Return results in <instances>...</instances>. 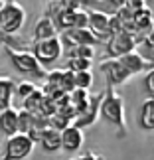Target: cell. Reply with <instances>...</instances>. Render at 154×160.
Here are the masks:
<instances>
[{
  "label": "cell",
  "instance_id": "obj_2",
  "mask_svg": "<svg viewBox=\"0 0 154 160\" xmlns=\"http://www.w3.org/2000/svg\"><path fill=\"white\" fill-rule=\"evenodd\" d=\"M26 24V10L20 2H4L0 8V34L12 36Z\"/></svg>",
  "mask_w": 154,
  "mask_h": 160
},
{
  "label": "cell",
  "instance_id": "obj_27",
  "mask_svg": "<svg viewBox=\"0 0 154 160\" xmlns=\"http://www.w3.org/2000/svg\"><path fill=\"white\" fill-rule=\"evenodd\" d=\"M4 2H6V0H0V8H2V6H4Z\"/></svg>",
  "mask_w": 154,
  "mask_h": 160
},
{
  "label": "cell",
  "instance_id": "obj_22",
  "mask_svg": "<svg viewBox=\"0 0 154 160\" xmlns=\"http://www.w3.org/2000/svg\"><path fill=\"white\" fill-rule=\"evenodd\" d=\"M36 89H38V87H36V85H34L32 81H20V83H16V87H14V93L18 95V99H20V101L24 103V101H26L30 95L34 93Z\"/></svg>",
  "mask_w": 154,
  "mask_h": 160
},
{
  "label": "cell",
  "instance_id": "obj_23",
  "mask_svg": "<svg viewBox=\"0 0 154 160\" xmlns=\"http://www.w3.org/2000/svg\"><path fill=\"white\" fill-rule=\"evenodd\" d=\"M67 71L71 73H79V71H91V61L89 59H67Z\"/></svg>",
  "mask_w": 154,
  "mask_h": 160
},
{
  "label": "cell",
  "instance_id": "obj_28",
  "mask_svg": "<svg viewBox=\"0 0 154 160\" xmlns=\"http://www.w3.org/2000/svg\"><path fill=\"white\" fill-rule=\"evenodd\" d=\"M71 160H81V158H79V156H75V158H71Z\"/></svg>",
  "mask_w": 154,
  "mask_h": 160
},
{
  "label": "cell",
  "instance_id": "obj_21",
  "mask_svg": "<svg viewBox=\"0 0 154 160\" xmlns=\"http://www.w3.org/2000/svg\"><path fill=\"white\" fill-rule=\"evenodd\" d=\"M73 85H75V89L89 91V87L93 85V71H79V73H73Z\"/></svg>",
  "mask_w": 154,
  "mask_h": 160
},
{
  "label": "cell",
  "instance_id": "obj_26",
  "mask_svg": "<svg viewBox=\"0 0 154 160\" xmlns=\"http://www.w3.org/2000/svg\"><path fill=\"white\" fill-rule=\"evenodd\" d=\"M79 158H81V160H105L103 154H97V152H91V150L85 152V154H81Z\"/></svg>",
  "mask_w": 154,
  "mask_h": 160
},
{
  "label": "cell",
  "instance_id": "obj_7",
  "mask_svg": "<svg viewBox=\"0 0 154 160\" xmlns=\"http://www.w3.org/2000/svg\"><path fill=\"white\" fill-rule=\"evenodd\" d=\"M57 36H59V42H61V46H63L65 50H69V48H79V46L95 48L99 44V40H97L87 28H83V30H65V32H61Z\"/></svg>",
  "mask_w": 154,
  "mask_h": 160
},
{
  "label": "cell",
  "instance_id": "obj_20",
  "mask_svg": "<svg viewBox=\"0 0 154 160\" xmlns=\"http://www.w3.org/2000/svg\"><path fill=\"white\" fill-rule=\"evenodd\" d=\"M34 127V115L28 113V111L20 109L18 111V132L20 134H28Z\"/></svg>",
  "mask_w": 154,
  "mask_h": 160
},
{
  "label": "cell",
  "instance_id": "obj_24",
  "mask_svg": "<svg viewBox=\"0 0 154 160\" xmlns=\"http://www.w3.org/2000/svg\"><path fill=\"white\" fill-rule=\"evenodd\" d=\"M125 8L131 12V14H134V12H138V10H142L144 6H146V2L144 0H125Z\"/></svg>",
  "mask_w": 154,
  "mask_h": 160
},
{
  "label": "cell",
  "instance_id": "obj_1",
  "mask_svg": "<svg viewBox=\"0 0 154 160\" xmlns=\"http://www.w3.org/2000/svg\"><path fill=\"white\" fill-rule=\"evenodd\" d=\"M99 115L105 121H109L111 125H115L121 131V137L127 134V115H125V101L119 91H115V87L107 85V89L103 91V99H101V109Z\"/></svg>",
  "mask_w": 154,
  "mask_h": 160
},
{
  "label": "cell",
  "instance_id": "obj_17",
  "mask_svg": "<svg viewBox=\"0 0 154 160\" xmlns=\"http://www.w3.org/2000/svg\"><path fill=\"white\" fill-rule=\"evenodd\" d=\"M138 125L144 131H154V97L146 99L140 107V115H138Z\"/></svg>",
  "mask_w": 154,
  "mask_h": 160
},
{
  "label": "cell",
  "instance_id": "obj_5",
  "mask_svg": "<svg viewBox=\"0 0 154 160\" xmlns=\"http://www.w3.org/2000/svg\"><path fill=\"white\" fill-rule=\"evenodd\" d=\"M34 150V144L26 134H14L6 138L4 144V158L2 160H26Z\"/></svg>",
  "mask_w": 154,
  "mask_h": 160
},
{
  "label": "cell",
  "instance_id": "obj_3",
  "mask_svg": "<svg viewBox=\"0 0 154 160\" xmlns=\"http://www.w3.org/2000/svg\"><path fill=\"white\" fill-rule=\"evenodd\" d=\"M63 53V46L59 42V36L44 42H34L32 46V55L38 59L40 65H52L53 61H57Z\"/></svg>",
  "mask_w": 154,
  "mask_h": 160
},
{
  "label": "cell",
  "instance_id": "obj_25",
  "mask_svg": "<svg viewBox=\"0 0 154 160\" xmlns=\"http://www.w3.org/2000/svg\"><path fill=\"white\" fill-rule=\"evenodd\" d=\"M144 83H146V91H148V93L154 97V69H150V71H148V75H146Z\"/></svg>",
  "mask_w": 154,
  "mask_h": 160
},
{
  "label": "cell",
  "instance_id": "obj_13",
  "mask_svg": "<svg viewBox=\"0 0 154 160\" xmlns=\"http://www.w3.org/2000/svg\"><path fill=\"white\" fill-rule=\"evenodd\" d=\"M32 36H34V42H44V40H50V38H55V36H57V30H55L50 14H44L38 22H36Z\"/></svg>",
  "mask_w": 154,
  "mask_h": 160
},
{
  "label": "cell",
  "instance_id": "obj_29",
  "mask_svg": "<svg viewBox=\"0 0 154 160\" xmlns=\"http://www.w3.org/2000/svg\"><path fill=\"white\" fill-rule=\"evenodd\" d=\"M152 65H154V59H152ZM152 69H154V67H152Z\"/></svg>",
  "mask_w": 154,
  "mask_h": 160
},
{
  "label": "cell",
  "instance_id": "obj_4",
  "mask_svg": "<svg viewBox=\"0 0 154 160\" xmlns=\"http://www.w3.org/2000/svg\"><path fill=\"white\" fill-rule=\"evenodd\" d=\"M6 53L10 58L12 67L18 73H22V75H44L42 65L32 55V52H24V50L18 52V50H12V48H6Z\"/></svg>",
  "mask_w": 154,
  "mask_h": 160
},
{
  "label": "cell",
  "instance_id": "obj_9",
  "mask_svg": "<svg viewBox=\"0 0 154 160\" xmlns=\"http://www.w3.org/2000/svg\"><path fill=\"white\" fill-rule=\"evenodd\" d=\"M87 30L95 36L99 42H109L111 32H109V16L101 10H87Z\"/></svg>",
  "mask_w": 154,
  "mask_h": 160
},
{
  "label": "cell",
  "instance_id": "obj_10",
  "mask_svg": "<svg viewBox=\"0 0 154 160\" xmlns=\"http://www.w3.org/2000/svg\"><path fill=\"white\" fill-rule=\"evenodd\" d=\"M101 71L107 75V81L111 87H117V85H125L128 79H131V75H128V71L119 63V59H103L101 63Z\"/></svg>",
  "mask_w": 154,
  "mask_h": 160
},
{
  "label": "cell",
  "instance_id": "obj_16",
  "mask_svg": "<svg viewBox=\"0 0 154 160\" xmlns=\"http://www.w3.org/2000/svg\"><path fill=\"white\" fill-rule=\"evenodd\" d=\"M40 146L46 152H59L61 150V132L53 131V128H46V131L42 132Z\"/></svg>",
  "mask_w": 154,
  "mask_h": 160
},
{
  "label": "cell",
  "instance_id": "obj_8",
  "mask_svg": "<svg viewBox=\"0 0 154 160\" xmlns=\"http://www.w3.org/2000/svg\"><path fill=\"white\" fill-rule=\"evenodd\" d=\"M101 99H103V91H99V93H95V95H89V103H87V109L83 111L79 117H75L73 119L71 125L73 127H77V128H87L91 125H95L97 119H99V109H101Z\"/></svg>",
  "mask_w": 154,
  "mask_h": 160
},
{
  "label": "cell",
  "instance_id": "obj_14",
  "mask_svg": "<svg viewBox=\"0 0 154 160\" xmlns=\"http://www.w3.org/2000/svg\"><path fill=\"white\" fill-rule=\"evenodd\" d=\"M0 131L6 137L18 134V109L8 107V109L0 111Z\"/></svg>",
  "mask_w": 154,
  "mask_h": 160
},
{
  "label": "cell",
  "instance_id": "obj_15",
  "mask_svg": "<svg viewBox=\"0 0 154 160\" xmlns=\"http://www.w3.org/2000/svg\"><path fill=\"white\" fill-rule=\"evenodd\" d=\"M16 81L8 75H0V111L12 107V97H14Z\"/></svg>",
  "mask_w": 154,
  "mask_h": 160
},
{
  "label": "cell",
  "instance_id": "obj_12",
  "mask_svg": "<svg viewBox=\"0 0 154 160\" xmlns=\"http://www.w3.org/2000/svg\"><path fill=\"white\" fill-rule=\"evenodd\" d=\"M119 63L128 71L131 77L140 73V71H144V69H148V61H146L142 55H140V52H137V50L127 53V55H122V58H119Z\"/></svg>",
  "mask_w": 154,
  "mask_h": 160
},
{
  "label": "cell",
  "instance_id": "obj_18",
  "mask_svg": "<svg viewBox=\"0 0 154 160\" xmlns=\"http://www.w3.org/2000/svg\"><path fill=\"white\" fill-rule=\"evenodd\" d=\"M46 99V95H44V91L42 89H36L32 95L28 97L26 101H24V111H28V113H32V115H38L40 113V107H42V103H44Z\"/></svg>",
  "mask_w": 154,
  "mask_h": 160
},
{
  "label": "cell",
  "instance_id": "obj_11",
  "mask_svg": "<svg viewBox=\"0 0 154 160\" xmlns=\"http://www.w3.org/2000/svg\"><path fill=\"white\" fill-rule=\"evenodd\" d=\"M83 142H85V137H83L81 128L69 125L67 128L61 131V150H65V152H77L83 146Z\"/></svg>",
  "mask_w": 154,
  "mask_h": 160
},
{
  "label": "cell",
  "instance_id": "obj_6",
  "mask_svg": "<svg viewBox=\"0 0 154 160\" xmlns=\"http://www.w3.org/2000/svg\"><path fill=\"white\" fill-rule=\"evenodd\" d=\"M137 50V44H134L132 36L128 32H119V34H113L107 42V53H109V59H119L122 55L131 53Z\"/></svg>",
  "mask_w": 154,
  "mask_h": 160
},
{
  "label": "cell",
  "instance_id": "obj_19",
  "mask_svg": "<svg viewBox=\"0 0 154 160\" xmlns=\"http://www.w3.org/2000/svg\"><path fill=\"white\" fill-rule=\"evenodd\" d=\"M65 58L67 59H89L93 61L95 58V48L91 46H79V48H69V50H65Z\"/></svg>",
  "mask_w": 154,
  "mask_h": 160
}]
</instances>
